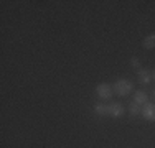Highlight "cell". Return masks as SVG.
Segmentation results:
<instances>
[{"instance_id":"1","label":"cell","mask_w":155,"mask_h":148,"mask_svg":"<svg viewBox=\"0 0 155 148\" xmlns=\"http://www.w3.org/2000/svg\"><path fill=\"white\" fill-rule=\"evenodd\" d=\"M114 92H116L117 95H120V97H124V95H127L129 92L132 91V84L129 82L127 79H119L116 84H114Z\"/></svg>"},{"instance_id":"2","label":"cell","mask_w":155,"mask_h":148,"mask_svg":"<svg viewBox=\"0 0 155 148\" xmlns=\"http://www.w3.org/2000/svg\"><path fill=\"white\" fill-rule=\"evenodd\" d=\"M142 117L145 120H150V122H155V104H149L147 102L145 105L142 107Z\"/></svg>"},{"instance_id":"3","label":"cell","mask_w":155,"mask_h":148,"mask_svg":"<svg viewBox=\"0 0 155 148\" xmlns=\"http://www.w3.org/2000/svg\"><path fill=\"white\" fill-rule=\"evenodd\" d=\"M96 92H97V95L101 99H109L110 95H112V89H110V86H107V84H99V86L96 87Z\"/></svg>"},{"instance_id":"4","label":"cell","mask_w":155,"mask_h":148,"mask_svg":"<svg viewBox=\"0 0 155 148\" xmlns=\"http://www.w3.org/2000/svg\"><path fill=\"white\" fill-rule=\"evenodd\" d=\"M124 114V107L120 105V104H110V105H107V115L110 117H120Z\"/></svg>"},{"instance_id":"5","label":"cell","mask_w":155,"mask_h":148,"mask_svg":"<svg viewBox=\"0 0 155 148\" xmlns=\"http://www.w3.org/2000/svg\"><path fill=\"white\" fill-rule=\"evenodd\" d=\"M147 101H149V95H147V92H143V91H137L135 92V95H134V102L135 104H139L140 107L142 105H145Z\"/></svg>"},{"instance_id":"6","label":"cell","mask_w":155,"mask_h":148,"mask_svg":"<svg viewBox=\"0 0 155 148\" xmlns=\"http://www.w3.org/2000/svg\"><path fill=\"white\" fill-rule=\"evenodd\" d=\"M142 44H143V48H145V50H153V48H155V33L145 36V38H143V41H142Z\"/></svg>"},{"instance_id":"7","label":"cell","mask_w":155,"mask_h":148,"mask_svg":"<svg viewBox=\"0 0 155 148\" xmlns=\"http://www.w3.org/2000/svg\"><path fill=\"white\" fill-rule=\"evenodd\" d=\"M139 81H140L142 84H149V82H150V74L142 69V71L139 72Z\"/></svg>"},{"instance_id":"8","label":"cell","mask_w":155,"mask_h":148,"mask_svg":"<svg viewBox=\"0 0 155 148\" xmlns=\"http://www.w3.org/2000/svg\"><path fill=\"white\" fill-rule=\"evenodd\" d=\"M94 112L97 115H107V105H102V104H97L94 107Z\"/></svg>"},{"instance_id":"9","label":"cell","mask_w":155,"mask_h":148,"mask_svg":"<svg viewBox=\"0 0 155 148\" xmlns=\"http://www.w3.org/2000/svg\"><path fill=\"white\" fill-rule=\"evenodd\" d=\"M129 112H130L132 115H139V114L142 112V109H140V105H139V104L132 102L130 105H129Z\"/></svg>"},{"instance_id":"10","label":"cell","mask_w":155,"mask_h":148,"mask_svg":"<svg viewBox=\"0 0 155 148\" xmlns=\"http://www.w3.org/2000/svg\"><path fill=\"white\" fill-rule=\"evenodd\" d=\"M130 63H132V66H134V68H139V61H137V59H135V58L132 59Z\"/></svg>"},{"instance_id":"11","label":"cell","mask_w":155,"mask_h":148,"mask_svg":"<svg viewBox=\"0 0 155 148\" xmlns=\"http://www.w3.org/2000/svg\"><path fill=\"white\" fill-rule=\"evenodd\" d=\"M153 79H155V71H153Z\"/></svg>"},{"instance_id":"12","label":"cell","mask_w":155,"mask_h":148,"mask_svg":"<svg viewBox=\"0 0 155 148\" xmlns=\"http://www.w3.org/2000/svg\"><path fill=\"white\" fill-rule=\"evenodd\" d=\"M153 97H155V91H153Z\"/></svg>"}]
</instances>
